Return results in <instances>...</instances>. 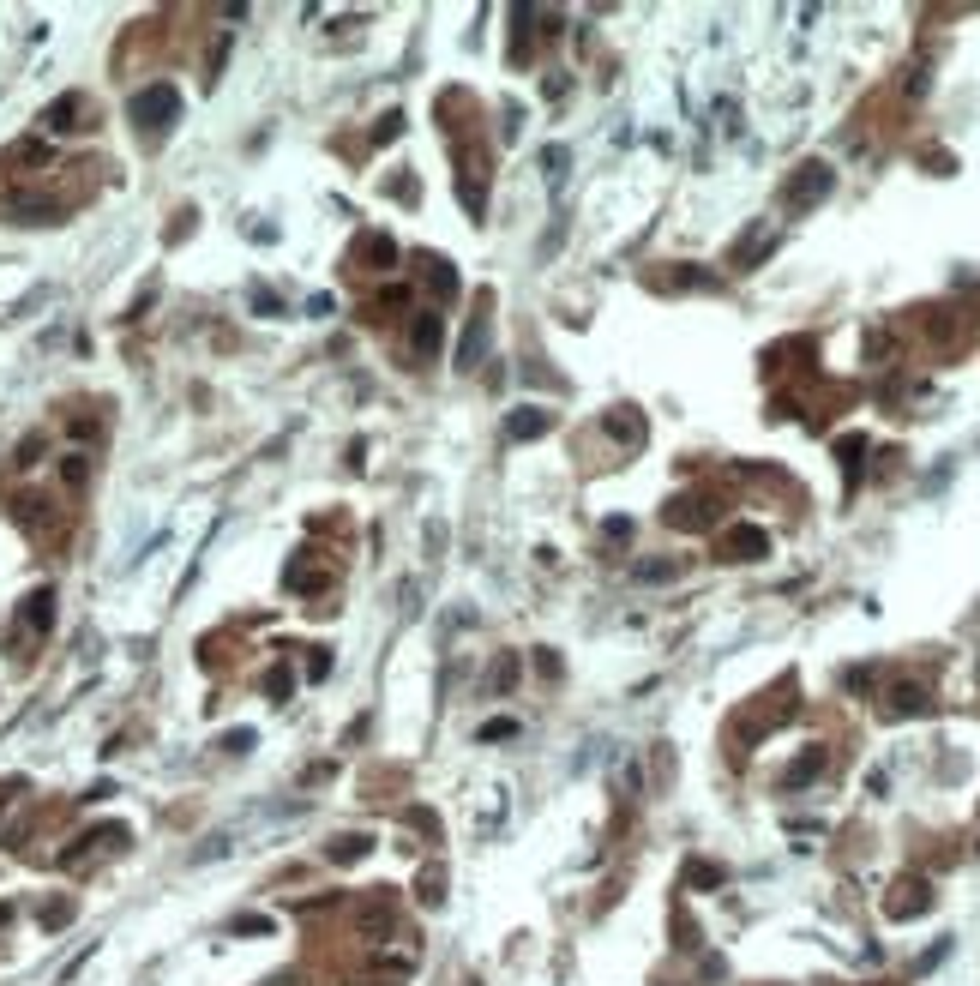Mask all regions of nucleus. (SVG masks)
<instances>
[{"label":"nucleus","mask_w":980,"mask_h":986,"mask_svg":"<svg viewBox=\"0 0 980 986\" xmlns=\"http://www.w3.org/2000/svg\"><path fill=\"white\" fill-rule=\"evenodd\" d=\"M511 434H518V439L548 434V415H542V409H518V415H511Z\"/></svg>","instance_id":"9"},{"label":"nucleus","mask_w":980,"mask_h":986,"mask_svg":"<svg viewBox=\"0 0 980 986\" xmlns=\"http://www.w3.org/2000/svg\"><path fill=\"white\" fill-rule=\"evenodd\" d=\"M926 908V885L921 878H902V885H890V914L896 920H909V914Z\"/></svg>","instance_id":"4"},{"label":"nucleus","mask_w":980,"mask_h":986,"mask_svg":"<svg viewBox=\"0 0 980 986\" xmlns=\"http://www.w3.org/2000/svg\"><path fill=\"white\" fill-rule=\"evenodd\" d=\"M48 608H55V595H48V590H37V595L25 602V620L37 625V632H43V625H48Z\"/></svg>","instance_id":"10"},{"label":"nucleus","mask_w":980,"mask_h":986,"mask_svg":"<svg viewBox=\"0 0 980 986\" xmlns=\"http://www.w3.org/2000/svg\"><path fill=\"white\" fill-rule=\"evenodd\" d=\"M921 710H926V686H909V680H902V686L890 692V716H921Z\"/></svg>","instance_id":"6"},{"label":"nucleus","mask_w":980,"mask_h":986,"mask_svg":"<svg viewBox=\"0 0 980 986\" xmlns=\"http://www.w3.org/2000/svg\"><path fill=\"white\" fill-rule=\"evenodd\" d=\"M127 115H132V127L157 132V127H169V121L181 115V97H174V85H151V90H139V97L127 102Z\"/></svg>","instance_id":"1"},{"label":"nucleus","mask_w":980,"mask_h":986,"mask_svg":"<svg viewBox=\"0 0 980 986\" xmlns=\"http://www.w3.org/2000/svg\"><path fill=\"white\" fill-rule=\"evenodd\" d=\"M824 187H830V169H824V163H806V169L794 174L788 205H812V199H824Z\"/></svg>","instance_id":"3"},{"label":"nucleus","mask_w":980,"mask_h":986,"mask_svg":"<svg viewBox=\"0 0 980 986\" xmlns=\"http://www.w3.org/2000/svg\"><path fill=\"white\" fill-rule=\"evenodd\" d=\"M367 259H374V265H391V259H397V246H391L385 235H374V241H367Z\"/></svg>","instance_id":"13"},{"label":"nucleus","mask_w":980,"mask_h":986,"mask_svg":"<svg viewBox=\"0 0 980 986\" xmlns=\"http://www.w3.org/2000/svg\"><path fill=\"white\" fill-rule=\"evenodd\" d=\"M716 553H722V560H758V553H770V536H764V530H752V523H734V530L716 541Z\"/></svg>","instance_id":"2"},{"label":"nucleus","mask_w":980,"mask_h":986,"mask_svg":"<svg viewBox=\"0 0 980 986\" xmlns=\"http://www.w3.org/2000/svg\"><path fill=\"white\" fill-rule=\"evenodd\" d=\"M397 127H404V115H385V121H379V145H391V139H397Z\"/></svg>","instance_id":"14"},{"label":"nucleus","mask_w":980,"mask_h":986,"mask_svg":"<svg viewBox=\"0 0 980 986\" xmlns=\"http://www.w3.org/2000/svg\"><path fill=\"white\" fill-rule=\"evenodd\" d=\"M481 349H488V301L476 307V325H469V337H463V349H458V367H476Z\"/></svg>","instance_id":"5"},{"label":"nucleus","mask_w":980,"mask_h":986,"mask_svg":"<svg viewBox=\"0 0 980 986\" xmlns=\"http://www.w3.org/2000/svg\"><path fill=\"white\" fill-rule=\"evenodd\" d=\"M367 848H374L367 836H337V842H332V860H361Z\"/></svg>","instance_id":"11"},{"label":"nucleus","mask_w":980,"mask_h":986,"mask_svg":"<svg viewBox=\"0 0 980 986\" xmlns=\"http://www.w3.org/2000/svg\"><path fill=\"white\" fill-rule=\"evenodd\" d=\"M818 770H824V752H818V746H812V752H800V764H794L788 776H782V788H800V782H812Z\"/></svg>","instance_id":"8"},{"label":"nucleus","mask_w":980,"mask_h":986,"mask_svg":"<svg viewBox=\"0 0 980 986\" xmlns=\"http://www.w3.org/2000/svg\"><path fill=\"white\" fill-rule=\"evenodd\" d=\"M409 349H416L421 362H427L433 349H439V320H433V313H421V320H416V331H409Z\"/></svg>","instance_id":"7"},{"label":"nucleus","mask_w":980,"mask_h":986,"mask_svg":"<svg viewBox=\"0 0 980 986\" xmlns=\"http://www.w3.org/2000/svg\"><path fill=\"white\" fill-rule=\"evenodd\" d=\"M72 115H79V97H60V102H55V109H48V115H43V127H48V132H55V127H67V121H72Z\"/></svg>","instance_id":"12"}]
</instances>
